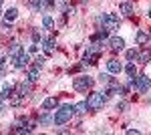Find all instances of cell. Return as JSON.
Masks as SVG:
<instances>
[{
  "instance_id": "19",
  "label": "cell",
  "mask_w": 151,
  "mask_h": 135,
  "mask_svg": "<svg viewBox=\"0 0 151 135\" xmlns=\"http://www.w3.org/2000/svg\"><path fill=\"white\" fill-rule=\"evenodd\" d=\"M38 123L40 125H50L52 123V115H50V113H42L40 119H38Z\"/></svg>"
},
{
  "instance_id": "8",
  "label": "cell",
  "mask_w": 151,
  "mask_h": 135,
  "mask_svg": "<svg viewBox=\"0 0 151 135\" xmlns=\"http://www.w3.org/2000/svg\"><path fill=\"white\" fill-rule=\"evenodd\" d=\"M107 71H109L111 75H119V73L123 71V65H121L117 58H111V61L107 63Z\"/></svg>"
},
{
  "instance_id": "29",
  "label": "cell",
  "mask_w": 151,
  "mask_h": 135,
  "mask_svg": "<svg viewBox=\"0 0 151 135\" xmlns=\"http://www.w3.org/2000/svg\"><path fill=\"white\" fill-rule=\"evenodd\" d=\"M2 30H4V32H10V22H6V20H4V24H2Z\"/></svg>"
},
{
  "instance_id": "3",
  "label": "cell",
  "mask_w": 151,
  "mask_h": 135,
  "mask_svg": "<svg viewBox=\"0 0 151 135\" xmlns=\"http://www.w3.org/2000/svg\"><path fill=\"white\" fill-rule=\"evenodd\" d=\"M107 101V95L105 93H91L89 99H87V105H89V111H99L101 107Z\"/></svg>"
},
{
  "instance_id": "4",
  "label": "cell",
  "mask_w": 151,
  "mask_h": 135,
  "mask_svg": "<svg viewBox=\"0 0 151 135\" xmlns=\"http://www.w3.org/2000/svg\"><path fill=\"white\" fill-rule=\"evenodd\" d=\"M93 85H95V79L89 77V75H81V77H77V79L73 81V87L77 91H89Z\"/></svg>"
},
{
  "instance_id": "18",
  "label": "cell",
  "mask_w": 151,
  "mask_h": 135,
  "mask_svg": "<svg viewBox=\"0 0 151 135\" xmlns=\"http://www.w3.org/2000/svg\"><path fill=\"white\" fill-rule=\"evenodd\" d=\"M0 97H2V99H10V97H12V85H4V87H2V93H0Z\"/></svg>"
},
{
  "instance_id": "1",
  "label": "cell",
  "mask_w": 151,
  "mask_h": 135,
  "mask_svg": "<svg viewBox=\"0 0 151 135\" xmlns=\"http://www.w3.org/2000/svg\"><path fill=\"white\" fill-rule=\"evenodd\" d=\"M75 115V105H63V107H58V111H55L52 115V125H67L70 121V117Z\"/></svg>"
},
{
  "instance_id": "25",
  "label": "cell",
  "mask_w": 151,
  "mask_h": 135,
  "mask_svg": "<svg viewBox=\"0 0 151 135\" xmlns=\"http://www.w3.org/2000/svg\"><path fill=\"white\" fill-rule=\"evenodd\" d=\"M32 65H35V69H40L42 65H45V56H36V58H35V63H32Z\"/></svg>"
},
{
  "instance_id": "23",
  "label": "cell",
  "mask_w": 151,
  "mask_h": 135,
  "mask_svg": "<svg viewBox=\"0 0 151 135\" xmlns=\"http://www.w3.org/2000/svg\"><path fill=\"white\" fill-rule=\"evenodd\" d=\"M18 53H22V51H20V45H18V43H12L10 45V55L14 56V55H18Z\"/></svg>"
},
{
  "instance_id": "16",
  "label": "cell",
  "mask_w": 151,
  "mask_h": 135,
  "mask_svg": "<svg viewBox=\"0 0 151 135\" xmlns=\"http://www.w3.org/2000/svg\"><path fill=\"white\" fill-rule=\"evenodd\" d=\"M26 79H28V83H36V81H38V69H30V71H28V75H26Z\"/></svg>"
},
{
  "instance_id": "2",
  "label": "cell",
  "mask_w": 151,
  "mask_h": 135,
  "mask_svg": "<svg viewBox=\"0 0 151 135\" xmlns=\"http://www.w3.org/2000/svg\"><path fill=\"white\" fill-rule=\"evenodd\" d=\"M129 85L137 91V93H147V91L151 89V79L147 77V75H139V77L135 75V77H131Z\"/></svg>"
},
{
  "instance_id": "30",
  "label": "cell",
  "mask_w": 151,
  "mask_h": 135,
  "mask_svg": "<svg viewBox=\"0 0 151 135\" xmlns=\"http://www.w3.org/2000/svg\"><path fill=\"white\" fill-rule=\"evenodd\" d=\"M4 111V99H2V97H0V113Z\"/></svg>"
},
{
  "instance_id": "32",
  "label": "cell",
  "mask_w": 151,
  "mask_h": 135,
  "mask_svg": "<svg viewBox=\"0 0 151 135\" xmlns=\"http://www.w3.org/2000/svg\"><path fill=\"white\" fill-rule=\"evenodd\" d=\"M0 4H2V0H0Z\"/></svg>"
},
{
  "instance_id": "11",
  "label": "cell",
  "mask_w": 151,
  "mask_h": 135,
  "mask_svg": "<svg viewBox=\"0 0 151 135\" xmlns=\"http://www.w3.org/2000/svg\"><path fill=\"white\" fill-rule=\"evenodd\" d=\"M42 48H45V55H52V51H55V40H52V38H45V40H42Z\"/></svg>"
},
{
  "instance_id": "21",
  "label": "cell",
  "mask_w": 151,
  "mask_h": 135,
  "mask_svg": "<svg viewBox=\"0 0 151 135\" xmlns=\"http://www.w3.org/2000/svg\"><path fill=\"white\" fill-rule=\"evenodd\" d=\"M125 73L129 75V79H131V77H135V75H137V69H135V63H127V67H125Z\"/></svg>"
},
{
  "instance_id": "9",
  "label": "cell",
  "mask_w": 151,
  "mask_h": 135,
  "mask_svg": "<svg viewBox=\"0 0 151 135\" xmlns=\"http://www.w3.org/2000/svg\"><path fill=\"white\" fill-rule=\"evenodd\" d=\"M57 107H58V101L55 99V97H48V99H45V101H42V109H45V111L57 109Z\"/></svg>"
},
{
  "instance_id": "12",
  "label": "cell",
  "mask_w": 151,
  "mask_h": 135,
  "mask_svg": "<svg viewBox=\"0 0 151 135\" xmlns=\"http://www.w3.org/2000/svg\"><path fill=\"white\" fill-rule=\"evenodd\" d=\"M18 18V10L16 8H8V10L4 12V20L6 22H12V20H16Z\"/></svg>"
},
{
  "instance_id": "10",
  "label": "cell",
  "mask_w": 151,
  "mask_h": 135,
  "mask_svg": "<svg viewBox=\"0 0 151 135\" xmlns=\"http://www.w3.org/2000/svg\"><path fill=\"white\" fill-rule=\"evenodd\" d=\"M119 10H121V14H125V16H131L133 14V4L131 2H121L119 4Z\"/></svg>"
},
{
  "instance_id": "5",
  "label": "cell",
  "mask_w": 151,
  "mask_h": 135,
  "mask_svg": "<svg viewBox=\"0 0 151 135\" xmlns=\"http://www.w3.org/2000/svg\"><path fill=\"white\" fill-rule=\"evenodd\" d=\"M99 22H103V26L107 30H115L119 28V18H117L115 14H103L101 18H99Z\"/></svg>"
},
{
  "instance_id": "24",
  "label": "cell",
  "mask_w": 151,
  "mask_h": 135,
  "mask_svg": "<svg viewBox=\"0 0 151 135\" xmlns=\"http://www.w3.org/2000/svg\"><path fill=\"white\" fill-rule=\"evenodd\" d=\"M137 56H139L137 48H131V51H127V61H135Z\"/></svg>"
},
{
  "instance_id": "28",
  "label": "cell",
  "mask_w": 151,
  "mask_h": 135,
  "mask_svg": "<svg viewBox=\"0 0 151 135\" xmlns=\"http://www.w3.org/2000/svg\"><path fill=\"white\" fill-rule=\"evenodd\" d=\"M125 109H127V103H125V101L117 103V111H125Z\"/></svg>"
},
{
  "instance_id": "15",
  "label": "cell",
  "mask_w": 151,
  "mask_h": 135,
  "mask_svg": "<svg viewBox=\"0 0 151 135\" xmlns=\"http://www.w3.org/2000/svg\"><path fill=\"white\" fill-rule=\"evenodd\" d=\"M105 38H109V30L103 26V28H101V30L93 36V40H99V43H101V40H105Z\"/></svg>"
},
{
  "instance_id": "20",
  "label": "cell",
  "mask_w": 151,
  "mask_h": 135,
  "mask_svg": "<svg viewBox=\"0 0 151 135\" xmlns=\"http://www.w3.org/2000/svg\"><path fill=\"white\" fill-rule=\"evenodd\" d=\"M137 61H139V63H149L151 61V51H143V53H139Z\"/></svg>"
},
{
  "instance_id": "31",
  "label": "cell",
  "mask_w": 151,
  "mask_h": 135,
  "mask_svg": "<svg viewBox=\"0 0 151 135\" xmlns=\"http://www.w3.org/2000/svg\"><path fill=\"white\" fill-rule=\"evenodd\" d=\"M149 18H151V10H149Z\"/></svg>"
},
{
  "instance_id": "26",
  "label": "cell",
  "mask_w": 151,
  "mask_h": 135,
  "mask_svg": "<svg viewBox=\"0 0 151 135\" xmlns=\"http://www.w3.org/2000/svg\"><path fill=\"white\" fill-rule=\"evenodd\" d=\"M99 81H101L103 85H107V83H111V77H109L107 73H101V75H99Z\"/></svg>"
},
{
  "instance_id": "27",
  "label": "cell",
  "mask_w": 151,
  "mask_h": 135,
  "mask_svg": "<svg viewBox=\"0 0 151 135\" xmlns=\"http://www.w3.org/2000/svg\"><path fill=\"white\" fill-rule=\"evenodd\" d=\"M32 40H35V43H42V36H40V32H32Z\"/></svg>"
},
{
  "instance_id": "6",
  "label": "cell",
  "mask_w": 151,
  "mask_h": 135,
  "mask_svg": "<svg viewBox=\"0 0 151 135\" xmlns=\"http://www.w3.org/2000/svg\"><path fill=\"white\" fill-rule=\"evenodd\" d=\"M12 63H14V67H16V69H22L24 65L28 63V55L22 51V53H18V55L12 56Z\"/></svg>"
},
{
  "instance_id": "17",
  "label": "cell",
  "mask_w": 151,
  "mask_h": 135,
  "mask_svg": "<svg viewBox=\"0 0 151 135\" xmlns=\"http://www.w3.org/2000/svg\"><path fill=\"white\" fill-rule=\"evenodd\" d=\"M135 38H137V45H139V46H143L145 43H147V40H149V36H147V32H143V30H139Z\"/></svg>"
},
{
  "instance_id": "7",
  "label": "cell",
  "mask_w": 151,
  "mask_h": 135,
  "mask_svg": "<svg viewBox=\"0 0 151 135\" xmlns=\"http://www.w3.org/2000/svg\"><path fill=\"white\" fill-rule=\"evenodd\" d=\"M109 46H111V51H123V46H125V40L121 38V36H113V38H109Z\"/></svg>"
},
{
  "instance_id": "14",
  "label": "cell",
  "mask_w": 151,
  "mask_h": 135,
  "mask_svg": "<svg viewBox=\"0 0 151 135\" xmlns=\"http://www.w3.org/2000/svg\"><path fill=\"white\" fill-rule=\"evenodd\" d=\"M28 93H30V85H28V83H20V85H18V97L22 99Z\"/></svg>"
},
{
  "instance_id": "22",
  "label": "cell",
  "mask_w": 151,
  "mask_h": 135,
  "mask_svg": "<svg viewBox=\"0 0 151 135\" xmlns=\"http://www.w3.org/2000/svg\"><path fill=\"white\" fill-rule=\"evenodd\" d=\"M42 26H45V28H52V16L45 14V16H42Z\"/></svg>"
},
{
  "instance_id": "13",
  "label": "cell",
  "mask_w": 151,
  "mask_h": 135,
  "mask_svg": "<svg viewBox=\"0 0 151 135\" xmlns=\"http://www.w3.org/2000/svg\"><path fill=\"white\" fill-rule=\"evenodd\" d=\"M87 111H89L87 101H81V103H77V105H75V113H77V115H85Z\"/></svg>"
}]
</instances>
